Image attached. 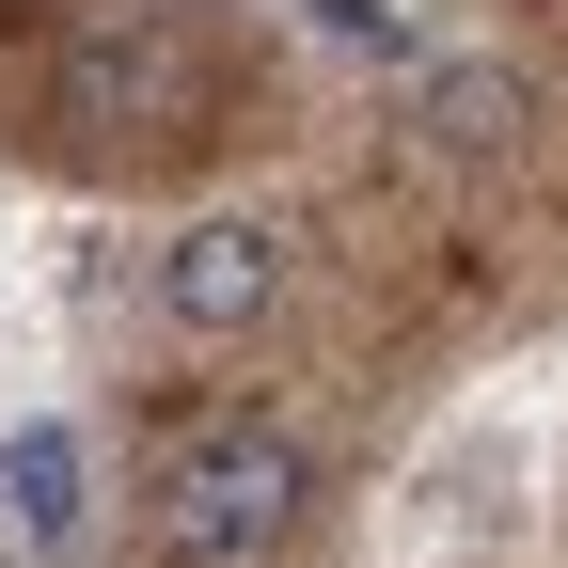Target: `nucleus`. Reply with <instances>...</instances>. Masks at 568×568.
Returning a JSON list of instances; mask_svg holds the SVG:
<instances>
[{"mask_svg": "<svg viewBox=\"0 0 568 568\" xmlns=\"http://www.w3.org/2000/svg\"><path fill=\"white\" fill-rule=\"evenodd\" d=\"M205 95H222V63L174 0H111L48 63V126H80V142H174V126H205Z\"/></svg>", "mask_w": 568, "mask_h": 568, "instance_id": "obj_1", "label": "nucleus"}, {"mask_svg": "<svg viewBox=\"0 0 568 568\" xmlns=\"http://www.w3.org/2000/svg\"><path fill=\"white\" fill-rule=\"evenodd\" d=\"M301 489H316L301 426L237 410V426H205V443L159 474V552L174 568H268L284 537H301Z\"/></svg>", "mask_w": 568, "mask_h": 568, "instance_id": "obj_2", "label": "nucleus"}, {"mask_svg": "<svg viewBox=\"0 0 568 568\" xmlns=\"http://www.w3.org/2000/svg\"><path fill=\"white\" fill-rule=\"evenodd\" d=\"M268 301H284V222H253V205H205L159 253V316L174 332H253Z\"/></svg>", "mask_w": 568, "mask_h": 568, "instance_id": "obj_3", "label": "nucleus"}, {"mask_svg": "<svg viewBox=\"0 0 568 568\" xmlns=\"http://www.w3.org/2000/svg\"><path fill=\"white\" fill-rule=\"evenodd\" d=\"M316 32H347V48H410V0H316Z\"/></svg>", "mask_w": 568, "mask_h": 568, "instance_id": "obj_4", "label": "nucleus"}]
</instances>
